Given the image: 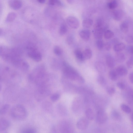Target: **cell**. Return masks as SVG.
<instances>
[{"instance_id": "7402d4cb", "label": "cell", "mask_w": 133, "mask_h": 133, "mask_svg": "<svg viewBox=\"0 0 133 133\" xmlns=\"http://www.w3.org/2000/svg\"><path fill=\"white\" fill-rule=\"evenodd\" d=\"M84 59H88L91 58L92 56V50L89 48L85 49L83 52Z\"/></svg>"}, {"instance_id": "8992f818", "label": "cell", "mask_w": 133, "mask_h": 133, "mask_svg": "<svg viewBox=\"0 0 133 133\" xmlns=\"http://www.w3.org/2000/svg\"><path fill=\"white\" fill-rule=\"evenodd\" d=\"M29 57L34 61L38 62L41 60L42 56L41 53L35 49L29 46L28 48Z\"/></svg>"}, {"instance_id": "d6986e66", "label": "cell", "mask_w": 133, "mask_h": 133, "mask_svg": "<svg viewBox=\"0 0 133 133\" xmlns=\"http://www.w3.org/2000/svg\"><path fill=\"white\" fill-rule=\"evenodd\" d=\"M125 48V45L123 43H119L115 44L113 47L114 51L119 52L123 50Z\"/></svg>"}, {"instance_id": "c3c4849f", "label": "cell", "mask_w": 133, "mask_h": 133, "mask_svg": "<svg viewBox=\"0 0 133 133\" xmlns=\"http://www.w3.org/2000/svg\"><path fill=\"white\" fill-rule=\"evenodd\" d=\"M55 2L56 5L59 6H62L63 5V4L60 1L55 0Z\"/></svg>"}, {"instance_id": "484cf974", "label": "cell", "mask_w": 133, "mask_h": 133, "mask_svg": "<svg viewBox=\"0 0 133 133\" xmlns=\"http://www.w3.org/2000/svg\"><path fill=\"white\" fill-rule=\"evenodd\" d=\"M85 114L88 119L92 120L94 119L95 115L93 110L91 109L90 108L87 109L85 111Z\"/></svg>"}, {"instance_id": "e0dca14e", "label": "cell", "mask_w": 133, "mask_h": 133, "mask_svg": "<svg viewBox=\"0 0 133 133\" xmlns=\"http://www.w3.org/2000/svg\"><path fill=\"white\" fill-rule=\"evenodd\" d=\"M95 66L96 70L99 72L103 73L106 71V68L105 65L101 62H96L95 64Z\"/></svg>"}, {"instance_id": "cb8c5ba5", "label": "cell", "mask_w": 133, "mask_h": 133, "mask_svg": "<svg viewBox=\"0 0 133 133\" xmlns=\"http://www.w3.org/2000/svg\"><path fill=\"white\" fill-rule=\"evenodd\" d=\"M111 116L112 118L115 121H120L121 116L120 113L115 110H113L111 112Z\"/></svg>"}, {"instance_id": "83f0119b", "label": "cell", "mask_w": 133, "mask_h": 133, "mask_svg": "<svg viewBox=\"0 0 133 133\" xmlns=\"http://www.w3.org/2000/svg\"><path fill=\"white\" fill-rule=\"evenodd\" d=\"M67 30L68 29L66 25L64 23H62L60 26L59 33L61 35H64L66 33Z\"/></svg>"}, {"instance_id": "52a82bcc", "label": "cell", "mask_w": 133, "mask_h": 133, "mask_svg": "<svg viewBox=\"0 0 133 133\" xmlns=\"http://www.w3.org/2000/svg\"><path fill=\"white\" fill-rule=\"evenodd\" d=\"M66 21L69 26L72 29H77L79 26V21L78 18L75 16H68L66 19Z\"/></svg>"}, {"instance_id": "ba28073f", "label": "cell", "mask_w": 133, "mask_h": 133, "mask_svg": "<svg viewBox=\"0 0 133 133\" xmlns=\"http://www.w3.org/2000/svg\"><path fill=\"white\" fill-rule=\"evenodd\" d=\"M108 119V116L106 112L102 109L97 112L96 116V122L99 124H102L105 122Z\"/></svg>"}, {"instance_id": "ffe728a7", "label": "cell", "mask_w": 133, "mask_h": 133, "mask_svg": "<svg viewBox=\"0 0 133 133\" xmlns=\"http://www.w3.org/2000/svg\"><path fill=\"white\" fill-rule=\"evenodd\" d=\"M93 20L90 18H86L83 20L82 22V26L85 28L90 27L93 24Z\"/></svg>"}, {"instance_id": "8fae6325", "label": "cell", "mask_w": 133, "mask_h": 133, "mask_svg": "<svg viewBox=\"0 0 133 133\" xmlns=\"http://www.w3.org/2000/svg\"><path fill=\"white\" fill-rule=\"evenodd\" d=\"M10 123L7 119L0 117V132L5 131L10 126Z\"/></svg>"}, {"instance_id": "816d5d0a", "label": "cell", "mask_w": 133, "mask_h": 133, "mask_svg": "<svg viewBox=\"0 0 133 133\" xmlns=\"http://www.w3.org/2000/svg\"><path fill=\"white\" fill-rule=\"evenodd\" d=\"M3 32V31L2 29L0 28V36L1 35Z\"/></svg>"}, {"instance_id": "2e32d148", "label": "cell", "mask_w": 133, "mask_h": 133, "mask_svg": "<svg viewBox=\"0 0 133 133\" xmlns=\"http://www.w3.org/2000/svg\"><path fill=\"white\" fill-rule=\"evenodd\" d=\"M128 70L126 68L123 66H118L116 69L117 74L121 76L126 75L128 73Z\"/></svg>"}, {"instance_id": "f1b7e54d", "label": "cell", "mask_w": 133, "mask_h": 133, "mask_svg": "<svg viewBox=\"0 0 133 133\" xmlns=\"http://www.w3.org/2000/svg\"><path fill=\"white\" fill-rule=\"evenodd\" d=\"M20 133H36V130L34 128L26 127L22 129Z\"/></svg>"}, {"instance_id": "4316f807", "label": "cell", "mask_w": 133, "mask_h": 133, "mask_svg": "<svg viewBox=\"0 0 133 133\" xmlns=\"http://www.w3.org/2000/svg\"><path fill=\"white\" fill-rule=\"evenodd\" d=\"M10 108V105L5 104L0 108V115H3L6 114Z\"/></svg>"}, {"instance_id": "f6af8a7d", "label": "cell", "mask_w": 133, "mask_h": 133, "mask_svg": "<svg viewBox=\"0 0 133 133\" xmlns=\"http://www.w3.org/2000/svg\"><path fill=\"white\" fill-rule=\"evenodd\" d=\"M127 51L129 53L132 54H133V47L131 45H129L126 48Z\"/></svg>"}, {"instance_id": "5b68a950", "label": "cell", "mask_w": 133, "mask_h": 133, "mask_svg": "<svg viewBox=\"0 0 133 133\" xmlns=\"http://www.w3.org/2000/svg\"><path fill=\"white\" fill-rule=\"evenodd\" d=\"M58 127L61 133H74L73 126L68 120L61 121L59 123Z\"/></svg>"}, {"instance_id": "1f68e13d", "label": "cell", "mask_w": 133, "mask_h": 133, "mask_svg": "<svg viewBox=\"0 0 133 133\" xmlns=\"http://www.w3.org/2000/svg\"><path fill=\"white\" fill-rule=\"evenodd\" d=\"M53 51L56 55L60 56L62 54V51L61 48L58 45H55L53 48Z\"/></svg>"}, {"instance_id": "d6a6232c", "label": "cell", "mask_w": 133, "mask_h": 133, "mask_svg": "<svg viewBox=\"0 0 133 133\" xmlns=\"http://www.w3.org/2000/svg\"><path fill=\"white\" fill-rule=\"evenodd\" d=\"M109 76L110 79L112 81H116L117 78V74L114 70H112L109 71Z\"/></svg>"}, {"instance_id": "277c9868", "label": "cell", "mask_w": 133, "mask_h": 133, "mask_svg": "<svg viewBox=\"0 0 133 133\" xmlns=\"http://www.w3.org/2000/svg\"><path fill=\"white\" fill-rule=\"evenodd\" d=\"M15 54L14 48H10L4 45H0V57L9 62Z\"/></svg>"}, {"instance_id": "5bb4252c", "label": "cell", "mask_w": 133, "mask_h": 133, "mask_svg": "<svg viewBox=\"0 0 133 133\" xmlns=\"http://www.w3.org/2000/svg\"><path fill=\"white\" fill-rule=\"evenodd\" d=\"M124 15L123 11L121 10H116L114 11L112 13L113 18L116 21H119L122 18Z\"/></svg>"}, {"instance_id": "603a6c76", "label": "cell", "mask_w": 133, "mask_h": 133, "mask_svg": "<svg viewBox=\"0 0 133 133\" xmlns=\"http://www.w3.org/2000/svg\"><path fill=\"white\" fill-rule=\"evenodd\" d=\"M119 28L124 33H127L129 30V25L128 22L124 21L120 24Z\"/></svg>"}, {"instance_id": "f35d334b", "label": "cell", "mask_w": 133, "mask_h": 133, "mask_svg": "<svg viewBox=\"0 0 133 133\" xmlns=\"http://www.w3.org/2000/svg\"><path fill=\"white\" fill-rule=\"evenodd\" d=\"M127 65L129 69L132 68L133 65V60L132 56L127 61Z\"/></svg>"}, {"instance_id": "7a4b0ae2", "label": "cell", "mask_w": 133, "mask_h": 133, "mask_svg": "<svg viewBox=\"0 0 133 133\" xmlns=\"http://www.w3.org/2000/svg\"><path fill=\"white\" fill-rule=\"evenodd\" d=\"M11 116L15 119L22 120L25 119L27 116V112L25 108L22 105L17 104L13 106L11 109Z\"/></svg>"}, {"instance_id": "44dd1931", "label": "cell", "mask_w": 133, "mask_h": 133, "mask_svg": "<svg viewBox=\"0 0 133 133\" xmlns=\"http://www.w3.org/2000/svg\"><path fill=\"white\" fill-rule=\"evenodd\" d=\"M125 59V55L122 53L118 52L117 53L115 56V60L118 63H122Z\"/></svg>"}, {"instance_id": "bcb514c9", "label": "cell", "mask_w": 133, "mask_h": 133, "mask_svg": "<svg viewBox=\"0 0 133 133\" xmlns=\"http://www.w3.org/2000/svg\"><path fill=\"white\" fill-rule=\"evenodd\" d=\"M48 4L50 5L53 6L56 5L55 0H50L48 1Z\"/></svg>"}, {"instance_id": "681fc988", "label": "cell", "mask_w": 133, "mask_h": 133, "mask_svg": "<svg viewBox=\"0 0 133 133\" xmlns=\"http://www.w3.org/2000/svg\"><path fill=\"white\" fill-rule=\"evenodd\" d=\"M37 1L38 3L41 4H44L46 1L45 0H38Z\"/></svg>"}, {"instance_id": "f546056e", "label": "cell", "mask_w": 133, "mask_h": 133, "mask_svg": "<svg viewBox=\"0 0 133 133\" xmlns=\"http://www.w3.org/2000/svg\"><path fill=\"white\" fill-rule=\"evenodd\" d=\"M114 33L111 30H107L104 33V37L106 39H109L112 38L114 36Z\"/></svg>"}, {"instance_id": "3957f363", "label": "cell", "mask_w": 133, "mask_h": 133, "mask_svg": "<svg viewBox=\"0 0 133 133\" xmlns=\"http://www.w3.org/2000/svg\"><path fill=\"white\" fill-rule=\"evenodd\" d=\"M16 72L9 66L0 64V81H8L16 77Z\"/></svg>"}, {"instance_id": "d4e9b609", "label": "cell", "mask_w": 133, "mask_h": 133, "mask_svg": "<svg viewBox=\"0 0 133 133\" xmlns=\"http://www.w3.org/2000/svg\"><path fill=\"white\" fill-rule=\"evenodd\" d=\"M16 16V14L15 12H11L9 13L6 16L5 20L6 22L8 23L12 22L15 19Z\"/></svg>"}, {"instance_id": "9a60e30c", "label": "cell", "mask_w": 133, "mask_h": 133, "mask_svg": "<svg viewBox=\"0 0 133 133\" xmlns=\"http://www.w3.org/2000/svg\"><path fill=\"white\" fill-rule=\"evenodd\" d=\"M106 63L107 65L110 68H112L115 65V62L112 56L108 54L106 57Z\"/></svg>"}, {"instance_id": "7c38bea8", "label": "cell", "mask_w": 133, "mask_h": 133, "mask_svg": "<svg viewBox=\"0 0 133 133\" xmlns=\"http://www.w3.org/2000/svg\"><path fill=\"white\" fill-rule=\"evenodd\" d=\"M104 30V28L103 26L100 28H94L92 31L94 37L97 39H101Z\"/></svg>"}, {"instance_id": "ac0fdd59", "label": "cell", "mask_w": 133, "mask_h": 133, "mask_svg": "<svg viewBox=\"0 0 133 133\" xmlns=\"http://www.w3.org/2000/svg\"><path fill=\"white\" fill-rule=\"evenodd\" d=\"M74 53L76 58L78 61L82 62L85 60L83 52L80 50L78 49L76 50L74 52Z\"/></svg>"}, {"instance_id": "30bf717a", "label": "cell", "mask_w": 133, "mask_h": 133, "mask_svg": "<svg viewBox=\"0 0 133 133\" xmlns=\"http://www.w3.org/2000/svg\"><path fill=\"white\" fill-rule=\"evenodd\" d=\"M8 3L9 6L15 10L19 9L22 5V2L20 0H9L8 1Z\"/></svg>"}, {"instance_id": "60d3db41", "label": "cell", "mask_w": 133, "mask_h": 133, "mask_svg": "<svg viewBox=\"0 0 133 133\" xmlns=\"http://www.w3.org/2000/svg\"><path fill=\"white\" fill-rule=\"evenodd\" d=\"M107 91L109 95H112L114 94L115 92V89L114 88L112 87H109L107 89Z\"/></svg>"}, {"instance_id": "ee69618b", "label": "cell", "mask_w": 133, "mask_h": 133, "mask_svg": "<svg viewBox=\"0 0 133 133\" xmlns=\"http://www.w3.org/2000/svg\"><path fill=\"white\" fill-rule=\"evenodd\" d=\"M117 87L120 89L124 90L125 88V86L124 84L121 82H118L117 84Z\"/></svg>"}, {"instance_id": "f907efd6", "label": "cell", "mask_w": 133, "mask_h": 133, "mask_svg": "<svg viewBox=\"0 0 133 133\" xmlns=\"http://www.w3.org/2000/svg\"><path fill=\"white\" fill-rule=\"evenodd\" d=\"M67 1L69 4H72L74 2V1L72 0H68Z\"/></svg>"}, {"instance_id": "9c48e42d", "label": "cell", "mask_w": 133, "mask_h": 133, "mask_svg": "<svg viewBox=\"0 0 133 133\" xmlns=\"http://www.w3.org/2000/svg\"><path fill=\"white\" fill-rule=\"evenodd\" d=\"M89 122L88 119L85 118H82L78 121L76 126L79 129L84 130L87 128Z\"/></svg>"}, {"instance_id": "8d00e7d4", "label": "cell", "mask_w": 133, "mask_h": 133, "mask_svg": "<svg viewBox=\"0 0 133 133\" xmlns=\"http://www.w3.org/2000/svg\"><path fill=\"white\" fill-rule=\"evenodd\" d=\"M97 80L98 83L102 85H104L106 84L105 79L102 76H98L97 78Z\"/></svg>"}, {"instance_id": "d590c367", "label": "cell", "mask_w": 133, "mask_h": 133, "mask_svg": "<svg viewBox=\"0 0 133 133\" xmlns=\"http://www.w3.org/2000/svg\"><path fill=\"white\" fill-rule=\"evenodd\" d=\"M96 45L97 48L99 50H102L104 48V43L101 39H97L96 42Z\"/></svg>"}, {"instance_id": "7bdbcfd3", "label": "cell", "mask_w": 133, "mask_h": 133, "mask_svg": "<svg viewBox=\"0 0 133 133\" xmlns=\"http://www.w3.org/2000/svg\"><path fill=\"white\" fill-rule=\"evenodd\" d=\"M111 47V45L109 42H106L104 44V48L107 51L109 50L110 49Z\"/></svg>"}, {"instance_id": "836d02e7", "label": "cell", "mask_w": 133, "mask_h": 133, "mask_svg": "<svg viewBox=\"0 0 133 133\" xmlns=\"http://www.w3.org/2000/svg\"><path fill=\"white\" fill-rule=\"evenodd\" d=\"M121 108L122 110L127 114H129L131 111L130 108L128 106L125 104H122L121 105Z\"/></svg>"}, {"instance_id": "4dcf8cb0", "label": "cell", "mask_w": 133, "mask_h": 133, "mask_svg": "<svg viewBox=\"0 0 133 133\" xmlns=\"http://www.w3.org/2000/svg\"><path fill=\"white\" fill-rule=\"evenodd\" d=\"M118 3L116 0H112L108 2L107 3V6L110 9H114L117 6Z\"/></svg>"}, {"instance_id": "6da1fadb", "label": "cell", "mask_w": 133, "mask_h": 133, "mask_svg": "<svg viewBox=\"0 0 133 133\" xmlns=\"http://www.w3.org/2000/svg\"><path fill=\"white\" fill-rule=\"evenodd\" d=\"M64 66L63 73L65 76L69 79L76 81L80 83L85 82L84 78L73 68L65 62L63 63Z\"/></svg>"}, {"instance_id": "ab89813d", "label": "cell", "mask_w": 133, "mask_h": 133, "mask_svg": "<svg viewBox=\"0 0 133 133\" xmlns=\"http://www.w3.org/2000/svg\"><path fill=\"white\" fill-rule=\"evenodd\" d=\"M59 95L57 93H55L52 94L50 97L51 100L53 102H55L57 100L59 97Z\"/></svg>"}, {"instance_id": "b9f144b4", "label": "cell", "mask_w": 133, "mask_h": 133, "mask_svg": "<svg viewBox=\"0 0 133 133\" xmlns=\"http://www.w3.org/2000/svg\"><path fill=\"white\" fill-rule=\"evenodd\" d=\"M125 39L126 42L128 43L131 44L133 42V37L131 35L127 36Z\"/></svg>"}, {"instance_id": "e575fe53", "label": "cell", "mask_w": 133, "mask_h": 133, "mask_svg": "<svg viewBox=\"0 0 133 133\" xmlns=\"http://www.w3.org/2000/svg\"><path fill=\"white\" fill-rule=\"evenodd\" d=\"M103 21L101 18L97 19L96 21L95 24L94 28H100L103 27Z\"/></svg>"}, {"instance_id": "f5cc1de1", "label": "cell", "mask_w": 133, "mask_h": 133, "mask_svg": "<svg viewBox=\"0 0 133 133\" xmlns=\"http://www.w3.org/2000/svg\"><path fill=\"white\" fill-rule=\"evenodd\" d=\"M2 89V86L0 84V92L1 91Z\"/></svg>"}, {"instance_id": "4fadbf2b", "label": "cell", "mask_w": 133, "mask_h": 133, "mask_svg": "<svg viewBox=\"0 0 133 133\" xmlns=\"http://www.w3.org/2000/svg\"><path fill=\"white\" fill-rule=\"evenodd\" d=\"M79 35L81 38L85 41L88 40L90 37V32L87 29H82L79 32Z\"/></svg>"}, {"instance_id": "7dc6e473", "label": "cell", "mask_w": 133, "mask_h": 133, "mask_svg": "<svg viewBox=\"0 0 133 133\" xmlns=\"http://www.w3.org/2000/svg\"><path fill=\"white\" fill-rule=\"evenodd\" d=\"M129 80L131 83L132 84L133 82V75L132 72L130 73L129 75Z\"/></svg>"}, {"instance_id": "74e56055", "label": "cell", "mask_w": 133, "mask_h": 133, "mask_svg": "<svg viewBox=\"0 0 133 133\" xmlns=\"http://www.w3.org/2000/svg\"><path fill=\"white\" fill-rule=\"evenodd\" d=\"M74 37L73 35L72 34L69 35L66 39V42L68 45H70L73 42Z\"/></svg>"}]
</instances>
